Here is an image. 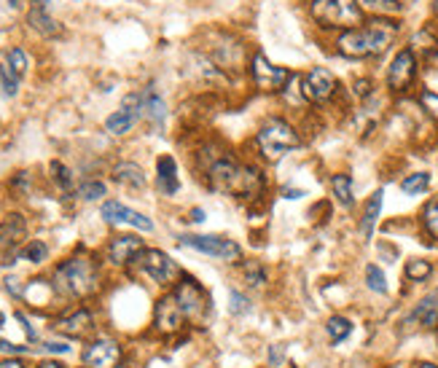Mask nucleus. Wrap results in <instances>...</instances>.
I'll list each match as a JSON object with an SVG mask.
<instances>
[{
  "instance_id": "obj_33",
  "label": "nucleus",
  "mask_w": 438,
  "mask_h": 368,
  "mask_svg": "<svg viewBox=\"0 0 438 368\" xmlns=\"http://www.w3.org/2000/svg\"><path fill=\"white\" fill-rule=\"evenodd\" d=\"M46 255H49V247H46V242H41V240H32V242L22 250V258L30 261V264H44Z\"/></svg>"
},
{
  "instance_id": "obj_8",
  "label": "nucleus",
  "mask_w": 438,
  "mask_h": 368,
  "mask_svg": "<svg viewBox=\"0 0 438 368\" xmlns=\"http://www.w3.org/2000/svg\"><path fill=\"white\" fill-rule=\"evenodd\" d=\"M137 264H140V269L146 271L153 282H159V285H172L175 280L183 277L180 267L172 261L164 250H143V253L137 255Z\"/></svg>"
},
{
  "instance_id": "obj_38",
  "label": "nucleus",
  "mask_w": 438,
  "mask_h": 368,
  "mask_svg": "<svg viewBox=\"0 0 438 368\" xmlns=\"http://www.w3.org/2000/svg\"><path fill=\"white\" fill-rule=\"evenodd\" d=\"M247 309H250L247 296H242L240 291H229V312L231 315H245Z\"/></svg>"
},
{
  "instance_id": "obj_22",
  "label": "nucleus",
  "mask_w": 438,
  "mask_h": 368,
  "mask_svg": "<svg viewBox=\"0 0 438 368\" xmlns=\"http://www.w3.org/2000/svg\"><path fill=\"white\" fill-rule=\"evenodd\" d=\"M113 180L122 183V186H129V188H146V175L137 164L132 162H122L113 167Z\"/></svg>"
},
{
  "instance_id": "obj_39",
  "label": "nucleus",
  "mask_w": 438,
  "mask_h": 368,
  "mask_svg": "<svg viewBox=\"0 0 438 368\" xmlns=\"http://www.w3.org/2000/svg\"><path fill=\"white\" fill-rule=\"evenodd\" d=\"M283 360H285V347H283V344L269 347V363H272V368H280Z\"/></svg>"
},
{
  "instance_id": "obj_43",
  "label": "nucleus",
  "mask_w": 438,
  "mask_h": 368,
  "mask_svg": "<svg viewBox=\"0 0 438 368\" xmlns=\"http://www.w3.org/2000/svg\"><path fill=\"white\" fill-rule=\"evenodd\" d=\"M0 368H27V366L22 363V360H14V358H11V360H3Z\"/></svg>"
},
{
  "instance_id": "obj_48",
  "label": "nucleus",
  "mask_w": 438,
  "mask_h": 368,
  "mask_svg": "<svg viewBox=\"0 0 438 368\" xmlns=\"http://www.w3.org/2000/svg\"><path fill=\"white\" fill-rule=\"evenodd\" d=\"M3 320H6V315H3V312H0V325H3Z\"/></svg>"
},
{
  "instance_id": "obj_44",
  "label": "nucleus",
  "mask_w": 438,
  "mask_h": 368,
  "mask_svg": "<svg viewBox=\"0 0 438 368\" xmlns=\"http://www.w3.org/2000/svg\"><path fill=\"white\" fill-rule=\"evenodd\" d=\"M285 197H288V199H301V197H304V191H301V188H285Z\"/></svg>"
},
{
  "instance_id": "obj_25",
  "label": "nucleus",
  "mask_w": 438,
  "mask_h": 368,
  "mask_svg": "<svg viewBox=\"0 0 438 368\" xmlns=\"http://www.w3.org/2000/svg\"><path fill=\"white\" fill-rule=\"evenodd\" d=\"M325 331H328L331 342L339 344L352 333V322L347 318H341V315H334V318H328V322H325Z\"/></svg>"
},
{
  "instance_id": "obj_6",
  "label": "nucleus",
  "mask_w": 438,
  "mask_h": 368,
  "mask_svg": "<svg viewBox=\"0 0 438 368\" xmlns=\"http://www.w3.org/2000/svg\"><path fill=\"white\" fill-rule=\"evenodd\" d=\"M172 298L178 301L186 322L202 325L207 320V315H210V293L196 282L194 277H189V274H183L178 280V285L172 291Z\"/></svg>"
},
{
  "instance_id": "obj_31",
  "label": "nucleus",
  "mask_w": 438,
  "mask_h": 368,
  "mask_svg": "<svg viewBox=\"0 0 438 368\" xmlns=\"http://www.w3.org/2000/svg\"><path fill=\"white\" fill-rule=\"evenodd\" d=\"M242 274L247 280V285H253V288H264L267 285V269L258 261H247L242 267Z\"/></svg>"
},
{
  "instance_id": "obj_29",
  "label": "nucleus",
  "mask_w": 438,
  "mask_h": 368,
  "mask_svg": "<svg viewBox=\"0 0 438 368\" xmlns=\"http://www.w3.org/2000/svg\"><path fill=\"white\" fill-rule=\"evenodd\" d=\"M406 277L412 280V282H422V280H428L430 274H433V267H430V261H422V258H412V261H406Z\"/></svg>"
},
{
  "instance_id": "obj_7",
  "label": "nucleus",
  "mask_w": 438,
  "mask_h": 368,
  "mask_svg": "<svg viewBox=\"0 0 438 368\" xmlns=\"http://www.w3.org/2000/svg\"><path fill=\"white\" fill-rule=\"evenodd\" d=\"M180 245L191 247L196 253H204V255H213L218 261L226 264H237L242 258V250L234 240H226L218 234H183L180 237Z\"/></svg>"
},
{
  "instance_id": "obj_40",
  "label": "nucleus",
  "mask_w": 438,
  "mask_h": 368,
  "mask_svg": "<svg viewBox=\"0 0 438 368\" xmlns=\"http://www.w3.org/2000/svg\"><path fill=\"white\" fill-rule=\"evenodd\" d=\"M17 320H19V322H22V325H25V333H27V339H30V342H35V339H38V333H35V328H32V325H30V322H27V318H25V315H22V312H17Z\"/></svg>"
},
{
  "instance_id": "obj_11",
  "label": "nucleus",
  "mask_w": 438,
  "mask_h": 368,
  "mask_svg": "<svg viewBox=\"0 0 438 368\" xmlns=\"http://www.w3.org/2000/svg\"><path fill=\"white\" fill-rule=\"evenodd\" d=\"M81 360L86 368H116L122 360V347L113 339H95L92 344H86Z\"/></svg>"
},
{
  "instance_id": "obj_23",
  "label": "nucleus",
  "mask_w": 438,
  "mask_h": 368,
  "mask_svg": "<svg viewBox=\"0 0 438 368\" xmlns=\"http://www.w3.org/2000/svg\"><path fill=\"white\" fill-rule=\"evenodd\" d=\"M143 116H148L156 126L164 124V116H167V108H164V99L159 97L153 89H146L143 92Z\"/></svg>"
},
{
  "instance_id": "obj_19",
  "label": "nucleus",
  "mask_w": 438,
  "mask_h": 368,
  "mask_svg": "<svg viewBox=\"0 0 438 368\" xmlns=\"http://www.w3.org/2000/svg\"><path fill=\"white\" fill-rule=\"evenodd\" d=\"M156 186H159V191L167 194V197L178 194L180 180H178V164H175L172 156H159V159H156Z\"/></svg>"
},
{
  "instance_id": "obj_17",
  "label": "nucleus",
  "mask_w": 438,
  "mask_h": 368,
  "mask_svg": "<svg viewBox=\"0 0 438 368\" xmlns=\"http://www.w3.org/2000/svg\"><path fill=\"white\" fill-rule=\"evenodd\" d=\"M409 322H417L422 328H433L438 322V288H433L428 296H422V301L414 307L406 318V325Z\"/></svg>"
},
{
  "instance_id": "obj_34",
  "label": "nucleus",
  "mask_w": 438,
  "mask_h": 368,
  "mask_svg": "<svg viewBox=\"0 0 438 368\" xmlns=\"http://www.w3.org/2000/svg\"><path fill=\"white\" fill-rule=\"evenodd\" d=\"M78 197L86 199V202H95V199L105 197V183H99V180H86V183H81V186H78Z\"/></svg>"
},
{
  "instance_id": "obj_20",
  "label": "nucleus",
  "mask_w": 438,
  "mask_h": 368,
  "mask_svg": "<svg viewBox=\"0 0 438 368\" xmlns=\"http://www.w3.org/2000/svg\"><path fill=\"white\" fill-rule=\"evenodd\" d=\"M382 197H385V191L379 188V191H374L368 202H365L363 207V218H361V237L363 240H371V234H374V226L379 221V213H382Z\"/></svg>"
},
{
  "instance_id": "obj_45",
  "label": "nucleus",
  "mask_w": 438,
  "mask_h": 368,
  "mask_svg": "<svg viewBox=\"0 0 438 368\" xmlns=\"http://www.w3.org/2000/svg\"><path fill=\"white\" fill-rule=\"evenodd\" d=\"M191 221L194 223L204 221V213H202V210H191Z\"/></svg>"
},
{
  "instance_id": "obj_3",
  "label": "nucleus",
  "mask_w": 438,
  "mask_h": 368,
  "mask_svg": "<svg viewBox=\"0 0 438 368\" xmlns=\"http://www.w3.org/2000/svg\"><path fill=\"white\" fill-rule=\"evenodd\" d=\"M97 288L99 271L89 255H73L54 269V291L65 298H89Z\"/></svg>"
},
{
  "instance_id": "obj_13",
  "label": "nucleus",
  "mask_w": 438,
  "mask_h": 368,
  "mask_svg": "<svg viewBox=\"0 0 438 368\" xmlns=\"http://www.w3.org/2000/svg\"><path fill=\"white\" fill-rule=\"evenodd\" d=\"M102 218L108 223H113V226H122L124 223V226H135L140 231H153V221L151 218H146L137 210H129L126 204L116 202V199H111V202L102 204Z\"/></svg>"
},
{
  "instance_id": "obj_26",
  "label": "nucleus",
  "mask_w": 438,
  "mask_h": 368,
  "mask_svg": "<svg viewBox=\"0 0 438 368\" xmlns=\"http://www.w3.org/2000/svg\"><path fill=\"white\" fill-rule=\"evenodd\" d=\"M25 8V0H0V30L11 27Z\"/></svg>"
},
{
  "instance_id": "obj_1",
  "label": "nucleus",
  "mask_w": 438,
  "mask_h": 368,
  "mask_svg": "<svg viewBox=\"0 0 438 368\" xmlns=\"http://www.w3.org/2000/svg\"><path fill=\"white\" fill-rule=\"evenodd\" d=\"M207 180L210 186L220 191V194H229V197L237 199H250L258 197L261 188H264V177L256 167H247L234 162L231 156H218L210 162L207 167Z\"/></svg>"
},
{
  "instance_id": "obj_32",
  "label": "nucleus",
  "mask_w": 438,
  "mask_h": 368,
  "mask_svg": "<svg viewBox=\"0 0 438 368\" xmlns=\"http://www.w3.org/2000/svg\"><path fill=\"white\" fill-rule=\"evenodd\" d=\"M0 89L6 97H14L19 92V75L14 73L8 65H0Z\"/></svg>"
},
{
  "instance_id": "obj_41",
  "label": "nucleus",
  "mask_w": 438,
  "mask_h": 368,
  "mask_svg": "<svg viewBox=\"0 0 438 368\" xmlns=\"http://www.w3.org/2000/svg\"><path fill=\"white\" fill-rule=\"evenodd\" d=\"M0 352H11V355H22V352H27V347H17V344H8L0 339Z\"/></svg>"
},
{
  "instance_id": "obj_10",
  "label": "nucleus",
  "mask_w": 438,
  "mask_h": 368,
  "mask_svg": "<svg viewBox=\"0 0 438 368\" xmlns=\"http://www.w3.org/2000/svg\"><path fill=\"white\" fill-rule=\"evenodd\" d=\"M336 92V78L325 68H312L301 78V95L310 102H328Z\"/></svg>"
},
{
  "instance_id": "obj_47",
  "label": "nucleus",
  "mask_w": 438,
  "mask_h": 368,
  "mask_svg": "<svg viewBox=\"0 0 438 368\" xmlns=\"http://www.w3.org/2000/svg\"><path fill=\"white\" fill-rule=\"evenodd\" d=\"M414 368H438L436 363H428V360H422V363H417Z\"/></svg>"
},
{
  "instance_id": "obj_18",
  "label": "nucleus",
  "mask_w": 438,
  "mask_h": 368,
  "mask_svg": "<svg viewBox=\"0 0 438 368\" xmlns=\"http://www.w3.org/2000/svg\"><path fill=\"white\" fill-rule=\"evenodd\" d=\"M54 328L59 331V333H65V336H84L86 331H92V312L89 309H75L70 315H62V318L54 322Z\"/></svg>"
},
{
  "instance_id": "obj_9",
  "label": "nucleus",
  "mask_w": 438,
  "mask_h": 368,
  "mask_svg": "<svg viewBox=\"0 0 438 368\" xmlns=\"http://www.w3.org/2000/svg\"><path fill=\"white\" fill-rule=\"evenodd\" d=\"M250 75H253V84H256L261 92H283L293 78L285 68L272 65L264 54H256V57H253V62H250Z\"/></svg>"
},
{
  "instance_id": "obj_4",
  "label": "nucleus",
  "mask_w": 438,
  "mask_h": 368,
  "mask_svg": "<svg viewBox=\"0 0 438 368\" xmlns=\"http://www.w3.org/2000/svg\"><path fill=\"white\" fill-rule=\"evenodd\" d=\"M310 11L317 25L328 30H352L363 25V8L358 0H315Z\"/></svg>"
},
{
  "instance_id": "obj_16",
  "label": "nucleus",
  "mask_w": 438,
  "mask_h": 368,
  "mask_svg": "<svg viewBox=\"0 0 438 368\" xmlns=\"http://www.w3.org/2000/svg\"><path fill=\"white\" fill-rule=\"evenodd\" d=\"M143 250H146V247H143V240H140V237H135V234H119V237H113L111 245H108V258H111V264L124 267V264L135 261Z\"/></svg>"
},
{
  "instance_id": "obj_37",
  "label": "nucleus",
  "mask_w": 438,
  "mask_h": 368,
  "mask_svg": "<svg viewBox=\"0 0 438 368\" xmlns=\"http://www.w3.org/2000/svg\"><path fill=\"white\" fill-rule=\"evenodd\" d=\"M371 11H379V14H398L403 8L401 0H363Z\"/></svg>"
},
{
  "instance_id": "obj_24",
  "label": "nucleus",
  "mask_w": 438,
  "mask_h": 368,
  "mask_svg": "<svg viewBox=\"0 0 438 368\" xmlns=\"http://www.w3.org/2000/svg\"><path fill=\"white\" fill-rule=\"evenodd\" d=\"M331 188H334V197H336V202H339L341 207H352V177L350 175H334L331 177Z\"/></svg>"
},
{
  "instance_id": "obj_35",
  "label": "nucleus",
  "mask_w": 438,
  "mask_h": 368,
  "mask_svg": "<svg viewBox=\"0 0 438 368\" xmlns=\"http://www.w3.org/2000/svg\"><path fill=\"white\" fill-rule=\"evenodd\" d=\"M6 65H8V68H11L14 73L22 78V75L27 73V57H25V51H22V49H11L8 54H6Z\"/></svg>"
},
{
  "instance_id": "obj_27",
  "label": "nucleus",
  "mask_w": 438,
  "mask_h": 368,
  "mask_svg": "<svg viewBox=\"0 0 438 368\" xmlns=\"http://www.w3.org/2000/svg\"><path fill=\"white\" fill-rule=\"evenodd\" d=\"M428 186H430V175L428 172H414V175L401 180V191L403 194H422Z\"/></svg>"
},
{
  "instance_id": "obj_36",
  "label": "nucleus",
  "mask_w": 438,
  "mask_h": 368,
  "mask_svg": "<svg viewBox=\"0 0 438 368\" xmlns=\"http://www.w3.org/2000/svg\"><path fill=\"white\" fill-rule=\"evenodd\" d=\"M49 170H51V177L59 183V188H65V191H68V188L73 186V175H70V170H68L62 162H51Z\"/></svg>"
},
{
  "instance_id": "obj_2",
  "label": "nucleus",
  "mask_w": 438,
  "mask_h": 368,
  "mask_svg": "<svg viewBox=\"0 0 438 368\" xmlns=\"http://www.w3.org/2000/svg\"><path fill=\"white\" fill-rule=\"evenodd\" d=\"M398 32L395 22L388 19H371L361 27H352V30H344L336 41V46L344 57H352V59H365V57H377L388 49L392 43Z\"/></svg>"
},
{
  "instance_id": "obj_42",
  "label": "nucleus",
  "mask_w": 438,
  "mask_h": 368,
  "mask_svg": "<svg viewBox=\"0 0 438 368\" xmlns=\"http://www.w3.org/2000/svg\"><path fill=\"white\" fill-rule=\"evenodd\" d=\"M44 349H49V352H59V355H65V352H70V347L68 344H62V342H49Z\"/></svg>"
},
{
  "instance_id": "obj_5",
  "label": "nucleus",
  "mask_w": 438,
  "mask_h": 368,
  "mask_svg": "<svg viewBox=\"0 0 438 368\" xmlns=\"http://www.w3.org/2000/svg\"><path fill=\"white\" fill-rule=\"evenodd\" d=\"M256 146H258V151L267 156L269 162H277V159H283L288 151L301 146V140H298L296 129H293L288 122H283V119H269V122L258 129V135H256Z\"/></svg>"
},
{
  "instance_id": "obj_15",
  "label": "nucleus",
  "mask_w": 438,
  "mask_h": 368,
  "mask_svg": "<svg viewBox=\"0 0 438 368\" xmlns=\"http://www.w3.org/2000/svg\"><path fill=\"white\" fill-rule=\"evenodd\" d=\"M153 325H156V331H162V333H175V331H180V328L186 325V318H183V312H180L178 301L172 298V293L159 298L156 312H153Z\"/></svg>"
},
{
  "instance_id": "obj_14",
  "label": "nucleus",
  "mask_w": 438,
  "mask_h": 368,
  "mask_svg": "<svg viewBox=\"0 0 438 368\" xmlns=\"http://www.w3.org/2000/svg\"><path fill=\"white\" fill-rule=\"evenodd\" d=\"M27 25L32 27L38 35H44V38H57V35H62V25L51 17V11H49V0H32V3H30Z\"/></svg>"
},
{
  "instance_id": "obj_21",
  "label": "nucleus",
  "mask_w": 438,
  "mask_h": 368,
  "mask_svg": "<svg viewBox=\"0 0 438 368\" xmlns=\"http://www.w3.org/2000/svg\"><path fill=\"white\" fill-rule=\"evenodd\" d=\"M25 237V221L22 215H8L0 223V250H11L19 245V240Z\"/></svg>"
},
{
  "instance_id": "obj_30",
  "label": "nucleus",
  "mask_w": 438,
  "mask_h": 368,
  "mask_svg": "<svg viewBox=\"0 0 438 368\" xmlns=\"http://www.w3.org/2000/svg\"><path fill=\"white\" fill-rule=\"evenodd\" d=\"M365 285H368L374 293H388V280H385V271L379 269L377 264H368V267H365Z\"/></svg>"
},
{
  "instance_id": "obj_12",
  "label": "nucleus",
  "mask_w": 438,
  "mask_h": 368,
  "mask_svg": "<svg viewBox=\"0 0 438 368\" xmlns=\"http://www.w3.org/2000/svg\"><path fill=\"white\" fill-rule=\"evenodd\" d=\"M414 75H417V59H414V51L412 49L398 51V54L392 57L390 68H388V86L392 89V92H403V89H409V86H412Z\"/></svg>"
},
{
  "instance_id": "obj_28",
  "label": "nucleus",
  "mask_w": 438,
  "mask_h": 368,
  "mask_svg": "<svg viewBox=\"0 0 438 368\" xmlns=\"http://www.w3.org/2000/svg\"><path fill=\"white\" fill-rule=\"evenodd\" d=\"M422 226L433 240H438V197H433L422 207Z\"/></svg>"
},
{
  "instance_id": "obj_46",
  "label": "nucleus",
  "mask_w": 438,
  "mask_h": 368,
  "mask_svg": "<svg viewBox=\"0 0 438 368\" xmlns=\"http://www.w3.org/2000/svg\"><path fill=\"white\" fill-rule=\"evenodd\" d=\"M41 368H65V366H62V363H57V360H44Z\"/></svg>"
}]
</instances>
